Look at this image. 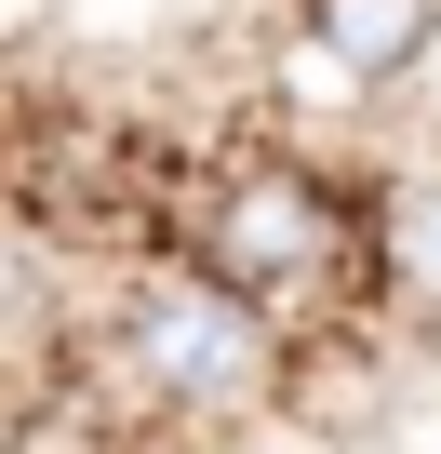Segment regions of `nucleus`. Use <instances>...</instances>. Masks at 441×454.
Instances as JSON below:
<instances>
[{"mask_svg": "<svg viewBox=\"0 0 441 454\" xmlns=\"http://www.w3.org/2000/svg\"><path fill=\"white\" fill-rule=\"evenodd\" d=\"M121 361H134L161 401H187V414H255V401L281 387V334H268V308H255L241 281H214V268H161V281H134V308H121Z\"/></svg>", "mask_w": 441, "mask_h": 454, "instance_id": "f257e3e1", "label": "nucleus"}, {"mask_svg": "<svg viewBox=\"0 0 441 454\" xmlns=\"http://www.w3.org/2000/svg\"><path fill=\"white\" fill-rule=\"evenodd\" d=\"M335 187L321 174H295V160H255V174H228L214 187V214H201V268L214 281H241L255 308H281V294H308V281H335Z\"/></svg>", "mask_w": 441, "mask_h": 454, "instance_id": "f03ea898", "label": "nucleus"}, {"mask_svg": "<svg viewBox=\"0 0 441 454\" xmlns=\"http://www.w3.org/2000/svg\"><path fill=\"white\" fill-rule=\"evenodd\" d=\"M308 41H321L361 94H388V81H414V67H428L441 0H308Z\"/></svg>", "mask_w": 441, "mask_h": 454, "instance_id": "7ed1b4c3", "label": "nucleus"}, {"mask_svg": "<svg viewBox=\"0 0 441 454\" xmlns=\"http://www.w3.org/2000/svg\"><path fill=\"white\" fill-rule=\"evenodd\" d=\"M374 254H388V281H401L414 308H441V174L388 187V214H374Z\"/></svg>", "mask_w": 441, "mask_h": 454, "instance_id": "20e7f679", "label": "nucleus"}]
</instances>
